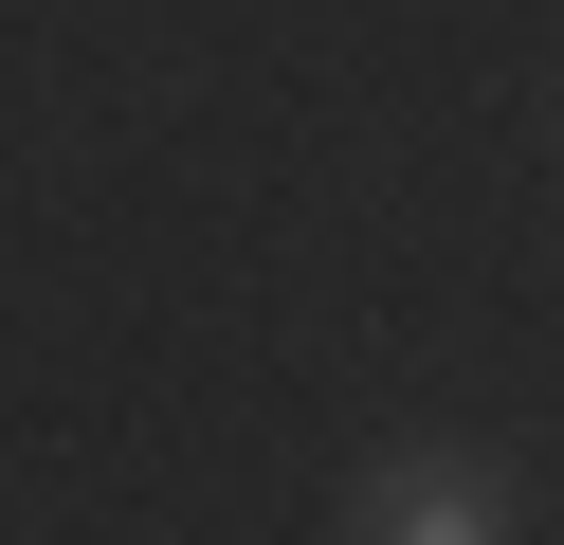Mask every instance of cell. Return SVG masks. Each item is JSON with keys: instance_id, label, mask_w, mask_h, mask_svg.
<instances>
[{"instance_id": "obj_1", "label": "cell", "mask_w": 564, "mask_h": 545, "mask_svg": "<svg viewBox=\"0 0 564 545\" xmlns=\"http://www.w3.org/2000/svg\"><path fill=\"white\" fill-rule=\"evenodd\" d=\"M346 545H528V509L474 436H401V455L346 472Z\"/></svg>"}]
</instances>
